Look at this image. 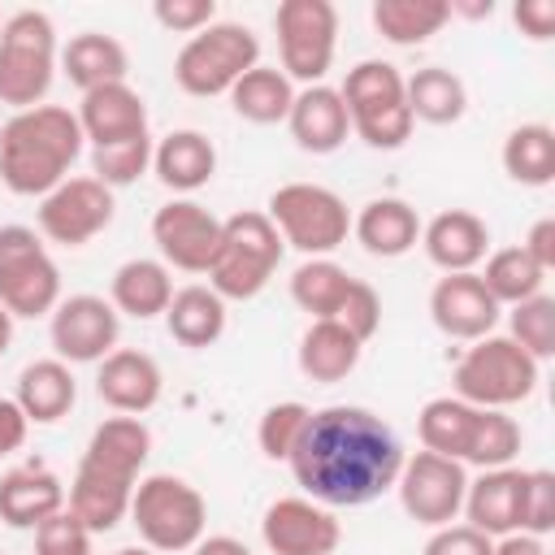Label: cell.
<instances>
[{
	"instance_id": "obj_1",
	"label": "cell",
	"mask_w": 555,
	"mask_h": 555,
	"mask_svg": "<svg viewBox=\"0 0 555 555\" xmlns=\"http://www.w3.org/2000/svg\"><path fill=\"white\" fill-rule=\"evenodd\" d=\"M403 460L399 434L377 412L334 403L308 416L286 464L304 499L321 507H364L395 490Z\"/></svg>"
},
{
	"instance_id": "obj_2",
	"label": "cell",
	"mask_w": 555,
	"mask_h": 555,
	"mask_svg": "<svg viewBox=\"0 0 555 555\" xmlns=\"http://www.w3.org/2000/svg\"><path fill=\"white\" fill-rule=\"evenodd\" d=\"M82 126L78 113L61 104L22 108L0 126V182L13 195H48L56 191L74 160L82 156Z\"/></svg>"
},
{
	"instance_id": "obj_3",
	"label": "cell",
	"mask_w": 555,
	"mask_h": 555,
	"mask_svg": "<svg viewBox=\"0 0 555 555\" xmlns=\"http://www.w3.org/2000/svg\"><path fill=\"white\" fill-rule=\"evenodd\" d=\"M56 26L39 9H22L0 26V104L39 108L56 78Z\"/></svg>"
},
{
	"instance_id": "obj_4",
	"label": "cell",
	"mask_w": 555,
	"mask_h": 555,
	"mask_svg": "<svg viewBox=\"0 0 555 555\" xmlns=\"http://www.w3.org/2000/svg\"><path fill=\"white\" fill-rule=\"evenodd\" d=\"M538 373L542 364L529 351H520L507 334H486L455 360L451 395L473 408L507 412L512 403H525L538 390Z\"/></svg>"
},
{
	"instance_id": "obj_5",
	"label": "cell",
	"mask_w": 555,
	"mask_h": 555,
	"mask_svg": "<svg viewBox=\"0 0 555 555\" xmlns=\"http://www.w3.org/2000/svg\"><path fill=\"white\" fill-rule=\"evenodd\" d=\"M130 525L139 529L143 546L156 555L191 551L204 538L208 503L186 477L152 473V477H139V486L130 494Z\"/></svg>"
},
{
	"instance_id": "obj_6",
	"label": "cell",
	"mask_w": 555,
	"mask_h": 555,
	"mask_svg": "<svg viewBox=\"0 0 555 555\" xmlns=\"http://www.w3.org/2000/svg\"><path fill=\"white\" fill-rule=\"evenodd\" d=\"M351 130L377 147V152H395L412 139V113H408V91H403V74L390 61H360L356 69H347L343 87H338Z\"/></svg>"
},
{
	"instance_id": "obj_7",
	"label": "cell",
	"mask_w": 555,
	"mask_h": 555,
	"mask_svg": "<svg viewBox=\"0 0 555 555\" xmlns=\"http://www.w3.org/2000/svg\"><path fill=\"white\" fill-rule=\"evenodd\" d=\"M282 234L269 212H234L221 221V251L208 269V286L221 299H256L282 264Z\"/></svg>"
},
{
	"instance_id": "obj_8",
	"label": "cell",
	"mask_w": 555,
	"mask_h": 555,
	"mask_svg": "<svg viewBox=\"0 0 555 555\" xmlns=\"http://www.w3.org/2000/svg\"><path fill=\"white\" fill-rule=\"evenodd\" d=\"M256 65H260L256 30L243 22H212L199 35H191L173 56V82L186 95L212 100V95H230V87Z\"/></svg>"
},
{
	"instance_id": "obj_9",
	"label": "cell",
	"mask_w": 555,
	"mask_h": 555,
	"mask_svg": "<svg viewBox=\"0 0 555 555\" xmlns=\"http://www.w3.org/2000/svg\"><path fill=\"white\" fill-rule=\"evenodd\" d=\"M269 221L278 225L282 243L304 251L308 260L330 256L351 234V212L338 191L317 182H286L269 195Z\"/></svg>"
},
{
	"instance_id": "obj_10",
	"label": "cell",
	"mask_w": 555,
	"mask_h": 555,
	"mask_svg": "<svg viewBox=\"0 0 555 555\" xmlns=\"http://www.w3.org/2000/svg\"><path fill=\"white\" fill-rule=\"evenodd\" d=\"M0 304L9 317H52L61 304V269L30 225H0Z\"/></svg>"
},
{
	"instance_id": "obj_11",
	"label": "cell",
	"mask_w": 555,
	"mask_h": 555,
	"mask_svg": "<svg viewBox=\"0 0 555 555\" xmlns=\"http://www.w3.org/2000/svg\"><path fill=\"white\" fill-rule=\"evenodd\" d=\"M282 74L291 82L317 87L325 82L338 48V9L330 0H282L273 13Z\"/></svg>"
},
{
	"instance_id": "obj_12",
	"label": "cell",
	"mask_w": 555,
	"mask_h": 555,
	"mask_svg": "<svg viewBox=\"0 0 555 555\" xmlns=\"http://www.w3.org/2000/svg\"><path fill=\"white\" fill-rule=\"evenodd\" d=\"M399 503L416 525L442 529L455 525L460 507H464V490H468V468L460 460L434 455V451H416L403 460L399 468Z\"/></svg>"
},
{
	"instance_id": "obj_13",
	"label": "cell",
	"mask_w": 555,
	"mask_h": 555,
	"mask_svg": "<svg viewBox=\"0 0 555 555\" xmlns=\"http://www.w3.org/2000/svg\"><path fill=\"white\" fill-rule=\"evenodd\" d=\"M35 221H39V234L48 243L82 247L100 230H108V221H113V191L100 178H91V173L65 178L56 191H48L39 199Z\"/></svg>"
},
{
	"instance_id": "obj_14",
	"label": "cell",
	"mask_w": 555,
	"mask_h": 555,
	"mask_svg": "<svg viewBox=\"0 0 555 555\" xmlns=\"http://www.w3.org/2000/svg\"><path fill=\"white\" fill-rule=\"evenodd\" d=\"M48 338L65 364H100L108 351H117L121 317L104 295H69L52 308Z\"/></svg>"
},
{
	"instance_id": "obj_15",
	"label": "cell",
	"mask_w": 555,
	"mask_h": 555,
	"mask_svg": "<svg viewBox=\"0 0 555 555\" xmlns=\"http://www.w3.org/2000/svg\"><path fill=\"white\" fill-rule=\"evenodd\" d=\"M152 243L165 264L182 273H208L221 251V221L191 195L169 199L152 217Z\"/></svg>"
},
{
	"instance_id": "obj_16",
	"label": "cell",
	"mask_w": 555,
	"mask_h": 555,
	"mask_svg": "<svg viewBox=\"0 0 555 555\" xmlns=\"http://www.w3.org/2000/svg\"><path fill=\"white\" fill-rule=\"evenodd\" d=\"M260 538L273 555H334L343 542V525L334 520L330 507L304 494H286L264 507Z\"/></svg>"
},
{
	"instance_id": "obj_17",
	"label": "cell",
	"mask_w": 555,
	"mask_h": 555,
	"mask_svg": "<svg viewBox=\"0 0 555 555\" xmlns=\"http://www.w3.org/2000/svg\"><path fill=\"white\" fill-rule=\"evenodd\" d=\"M503 308L494 304V295L481 286L477 273H442L429 291V321L460 343H477L486 334H494Z\"/></svg>"
},
{
	"instance_id": "obj_18",
	"label": "cell",
	"mask_w": 555,
	"mask_h": 555,
	"mask_svg": "<svg viewBox=\"0 0 555 555\" xmlns=\"http://www.w3.org/2000/svg\"><path fill=\"white\" fill-rule=\"evenodd\" d=\"M160 364L147 356V351H134V347H117L100 360V373H95V395L117 412V416H143L156 408L160 399Z\"/></svg>"
},
{
	"instance_id": "obj_19",
	"label": "cell",
	"mask_w": 555,
	"mask_h": 555,
	"mask_svg": "<svg viewBox=\"0 0 555 555\" xmlns=\"http://www.w3.org/2000/svg\"><path fill=\"white\" fill-rule=\"evenodd\" d=\"M421 247L442 273H477L490 256V230L468 208H442L421 225Z\"/></svg>"
},
{
	"instance_id": "obj_20",
	"label": "cell",
	"mask_w": 555,
	"mask_h": 555,
	"mask_svg": "<svg viewBox=\"0 0 555 555\" xmlns=\"http://www.w3.org/2000/svg\"><path fill=\"white\" fill-rule=\"evenodd\" d=\"M78 126L91 147L126 143V139L147 134V104L130 82H108V87H95L82 95Z\"/></svg>"
},
{
	"instance_id": "obj_21",
	"label": "cell",
	"mask_w": 555,
	"mask_h": 555,
	"mask_svg": "<svg viewBox=\"0 0 555 555\" xmlns=\"http://www.w3.org/2000/svg\"><path fill=\"white\" fill-rule=\"evenodd\" d=\"M286 130H291V139H295L304 152L330 156V152H338V147L347 143L351 117H347L343 95H338L334 87L317 82V87L295 91V104H291V113H286Z\"/></svg>"
},
{
	"instance_id": "obj_22",
	"label": "cell",
	"mask_w": 555,
	"mask_h": 555,
	"mask_svg": "<svg viewBox=\"0 0 555 555\" xmlns=\"http://www.w3.org/2000/svg\"><path fill=\"white\" fill-rule=\"evenodd\" d=\"M139 481L130 477H117L108 468H95L87 460H78V473L69 481V494H65V507L91 529V533H108L117 529L126 516H130V494H134Z\"/></svg>"
},
{
	"instance_id": "obj_23",
	"label": "cell",
	"mask_w": 555,
	"mask_h": 555,
	"mask_svg": "<svg viewBox=\"0 0 555 555\" xmlns=\"http://www.w3.org/2000/svg\"><path fill=\"white\" fill-rule=\"evenodd\" d=\"M520 490H525V468H486L477 481L464 490V525L481 529L486 538H503L520 529Z\"/></svg>"
},
{
	"instance_id": "obj_24",
	"label": "cell",
	"mask_w": 555,
	"mask_h": 555,
	"mask_svg": "<svg viewBox=\"0 0 555 555\" xmlns=\"http://www.w3.org/2000/svg\"><path fill=\"white\" fill-rule=\"evenodd\" d=\"M65 507V486L43 464H22L0 477V520L9 529H39Z\"/></svg>"
},
{
	"instance_id": "obj_25",
	"label": "cell",
	"mask_w": 555,
	"mask_h": 555,
	"mask_svg": "<svg viewBox=\"0 0 555 555\" xmlns=\"http://www.w3.org/2000/svg\"><path fill=\"white\" fill-rule=\"evenodd\" d=\"M351 234L356 243L377 256V260H399L408 256L416 243H421V217L408 199H395V195H382V199H369L356 217H351Z\"/></svg>"
},
{
	"instance_id": "obj_26",
	"label": "cell",
	"mask_w": 555,
	"mask_h": 555,
	"mask_svg": "<svg viewBox=\"0 0 555 555\" xmlns=\"http://www.w3.org/2000/svg\"><path fill=\"white\" fill-rule=\"evenodd\" d=\"M152 173L169 191L191 195V191H199V186L212 182V173H217V147L199 130H169L165 139L152 143Z\"/></svg>"
},
{
	"instance_id": "obj_27",
	"label": "cell",
	"mask_w": 555,
	"mask_h": 555,
	"mask_svg": "<svg viewBox=\"0 0 555 555\" xmlns=\"http://www.w3.org/2000/svg\"><path fill=\"white\" fill-rule=\"evenodd\" d=\"M169 299H173V278H169L165 260L134 256V260L117 264L113 282H108V304L117 308V317L152 321V317H165Z\"/></svg>"
},
{
	"instance_id": "obj_28",
	"label": "cell",
	"mask_w": 555,
	"mask_h": 555,
	"mask_svg": "<svg viewBox=\"0 0 555 555\" xmlns=\"http://www.w3.org/2000/svg\"><path fill=\"white\" fill-rule=\"evenodd\" d=\"M61 69L65 78L87 95L95 87H108V82H126L130 74V52L121 39L104 35V30H82L74 35L65 48H61Z\"/></svg>"
},
{
	"instance_id": "obj_29",
	"label": "cell",
	"mask_w": 555,
	"mask_h": 555,
	"mask_svg": "<svg viewBox=\"0 0 555 555\" xmlns=\"http://www.w3.org/2000/svg\"><path fill=\"white\" fill-rule=\"evenodd\" d=\"M360 351H364V343L347 325H338L334 317L330 321H312L304 330V338H299V373L308 382H317V386H334V382L356 373Z\"/></svg>"
},
{
	"instance_id": "obj_30",
	"label": "cell",
	"mask_w": 555,
	"mask_h": 555,
	"mask_svg": "<svg viewBox=\"0 0 555 555\" xmlns=\"http://www.w3.org/2000/svg\"><path fill=\"white\" fill-rule=\"evenodd\" d=\"M74 399H78V382H74V373H69V364L65 360H35V364H26L22 373H17V395H13V403L22 408V416L30 421V425H52V421H61L69 408H74Z\"/></svg>"
},
{
	"instance_id": "obj_31",
	"label": "cell",
	"mask_w": 555,
	"mask_h": 555,
	"mask_svg": "<svg viewBox=\"0 0 555 555\" xmlns=\"http://www.w3.org/2000/svg\"><path fill=\"white\" fill-rule=\"evenodd\" d=\"M147 455H152V429L139 416H108V421H100L91 429L87 451H82L87 464L108 468V473L130 477V481H139Z\"/></svg>"
},
{
	"instance_id": "obj_32",
	"label": "cell",
	"mask_w": 555,
	"mask_h": 555,
	"mask_svg": "<svg viewBox=\"0 0 555 555\" xmlns=\"http://www.w3.org/2000/svg\"><path fill=\"white\" fill-rule=\"evenodd\" d=\"M165 325L182 347H212L225 334V299L212 286H182L165 308Z\"/></svg>"
},
{
	"instance_id": "obj_33",
	"label": "cell",
	"mask_w": 555,
	"mask_h": 555,
	"mask_svg": "<svg viewBox=\"0 0 555 555\" xmlns=\"http://www.w3.org/2000/svg\"><path fill=\"white\" fill-rule=\"evenodd\" d=\"M408 91V113L412 121H429V126H451L464 117L468 108V87L460 74L442 69V65H425L412 78H403Z\"/></svg>"
},
{
	"instance_id": "obj_34",
	"label": "cell",
	"mask_w": 555,
	"mask_h": 555,
	"mask_svg": "<svg viewBox=\"0 0 555 555\" xmlns=\"http://www.w3.org/2000/svg\"><path fill=\"white\" fill-rule=\"evenodd\" d=\"M477 412L473 403L455 399V395H438L429 399L421 412H416V434H421V451H434V455H447V460H460L468 455V438H473V425H477Z\"/></svg>"
},
{
	"instance_id": "obj_35",
	"label": "cell",
	"mask_w": 555,
	"mask_h": 555,
	"mask_svg": "<svg viewBox=\"0 0 555 555\" xmlns=\"http://www.w3.org/2000/svg\"><path fill=\"white\" fill-rule=\"evenodd\" d=\"M451 22L447 0H373V26L395 48L429 43Z\"/></svg>"
},
{
	"instance_id": "obj_36",
	"label": "cell",
	"mask_w": 555,
	"mask_h": 555,
	"mask_svg": "<svg viewBox=\"0 0 555 555\" xmlns=\"http://www.w3.org/2000/svg\"><path fill=\"white\" fill-rule=\"evenodd\" d=\"M230 104L243 121L273 126V121H286V113L295 104V82L278 65H256L230 87Z\"/></svg>"
},
{
	"instance_id": "obj_37",
	"label": "cell",
	"mask_w": 555,
	"mask_h": 555,
	"mask_svg": "<svg viewBox=\"0 0 555 555\" xmlns=\"http://www.w3.org/2000/svg\"><path fill=\"white\" fill-rule=\"evenodd\" d=\"M503 173L520 186L555 182V130L546 121H525L503 139Z\"/></svg>"
},
{
	"instance_id": "obj_38",
	"label": "cell",
	"mask_w": 555,
	"mask_h": 555,
	"mask_svg": "<svg viewBox=\"0 0 555 555\" xmlns=\"http://www.w3.org/2000/svg\"><path fill=\"white\" fill-rule=\"evenodd\" d=\"M347 286H351V273H347L343 264H334L330 256L304 260V264L291 273V299H295L312 321L338 317V308H343V299H347Z\"/></svg>"
},
{
	"instance_id": "obj_39",
	"label": "cell",
	"mask_w": 555,
	"mask_h": 555,
	"mask_svg": "<svg viewBox=\"0 0 555 555\" xmlns=\"http://www.w3.org/2000/svg\"><path fill=\"white\" fill-rule=\"evenodd\" d=\"M477 278H481V286L494 295L499 308H512V304H520V299H529V295H538V291L546 286V273L525 256L520 243L490 251V256H486V269H481Z\"/></svg>"
},
{
	"instance_id": "obj_40",
	"label": "cell",
	"mask_w": 555,
	"mask_h": 555,
	"mask_svg": "<svg viewBox=\"0 0 555 555\" xmlns=\"http://www.w3.org/2000/svg\"><path fill=\"white\" fill-rule=\"evenodd\" d=\"M520 425L516 416L499 412V408H481L477 412V425H473V438H468V455H464V468H512V460L520 455Z\"/></svg>"
},
{
	"instance_id": "obj_41",
	"label": "cell",
	"mask_w": 555,
	"mask_h": 555,
	"mask_svg": "<svg viewBox=\"0 0 555 555\" xmlns=\"http://www.w3.org/2000/svg\"><path fill=\"white\" fill-rule=\"evenodd\" d=\"M507 338L520 351H529L538 364L551 360L555 356V299L546 291H538V295L512 304L507 308Z\"/></svg>"
},
{
	"instance_id": "obj_42",
	"label": "cell",
	"mask_w": 555,
	"mask_h": 555,
	"mask_svg": "<svg viewBox=\"0 0 555 555\" xmlns=\"http://www.w3.org/2000/svg\"><path fill=\"white\" fill-rule=\"evenodd\" d=\"M147 169H152V134L108 143V147H91V178H100L108 191L139 182Z\"/></svg>"
},
{
	"instance_id": "obj_43",
	"label": "cell",
	"mask_w": 555,
	"mask_h": 555,
	"mask_svg": "<svg viewBox=\"0 0 555 555\" xmlns=\"http://www.w3.org/2000/svg\"><path fill=\"white\" fill-rule=\"evenodd\" d=\"M308 416H312V408H304V403H295V399H282V403L264 408V416H260V425H256L260 451H264L269 460H291V451H295V442H299Z\"/></svg>"
},
{
	"instance_id": "obj_44",
	"label": "cell",
	"mask_w": 555,
	"mask_h": 555,
	"mask_svg": "<svg viewBox=\"0 0 555 555\" xmlns=\"http://www.w3.org/2000/svg\"><path fill=\"white\" fill-rule=\"evenodd\" d=\"M555 529V473L551 468H525L520 490V533L546 538Z\"/></svg>"
},
{
	"instance_id": "obj_45",
	"label": "cell",
	"mask_w": 555,
	"mask_h": 555,
	"mask_svg": "<svg viewBox=\"0 0 555 555\" xmlns=\"http://www.w3.org/2000/svg\"><path fill=\"white\" fill-rule=\"evenodd\" d=\"M35 555H91V529L69 507H61L35 529Z\"/></svg>"
},
{
	"instance_id": "obj_46",
	"label": "cell",
	"mask_w": 555,
	"mask_h": 555,
	"mask_svg": "<svg viewBox=\"0 0 555 555\" xmlns=\"http://www.w3.org/2000/svg\"><path fill=\"white\" fill-rule=\"evenodd\" d=\"M334 321H338V325H347L360 343H369V338L382 330V295H377L369 282L351 278L347 299H343V308H338V317H334Z\"/></svg>"
},
{
	"instance_id": "obj_47",
	"label": "cell",
	"mask_w": 555,
	"mask_h": 555,
	"mask_svg": "<svg viewBox=\"0 0 555 555\" xmlns=\"http://www.w3.org/2000/svg\"><path fill=\"white\" fill-rule=\"evenodd\" d=\"M152 17L173 35H199L217 22V0H156Z\"/></svg>"
},
{
	"instance_id": "obj_48",
	"label": "cell",
	"mask_w": 555,
	"mask_h": 555,
	"mask_svg": "<svg viewBox=\"0 0 555 555\" xmlns=\"http://www.w3.org/2000/svg\"><path fill=\"white\" fill-rule=\"evenodd\" d=\"M490 551H494V538H486L473 525H442L421 546V555H490Z\"/></svg>"
},
{
	"instance_id": "obj_49",
	"label": "cell",
	"mask_w": 555,
	"mask_h": 555,
	"mask_svg": "<svg viewBox=\"0 0 555 555\" xmlns=\"http://www.w3.org/2000/svg\"><path fill=\"white\" fill-rule=\"evenodd\" d=\"M512 17H516L520 35L533 43H546L555 35V0H520L512 9Z\"/></svg>"
},
{
	"instance_id": "obj_50",
	"label": "cell",
	"mask_w": 555,
	"mask_h": 555,
	"mask_svg": "<svg viewBox=\"0 0 555 555\" xmlns=\"http://www.w3.org/2000/svg\"><path fill=\"white\" fill-rule=\"evenodd\" d=\"M525 256L542 269V273H551L555 269V217H538L533 225H529V234H525Z\"/></svg>"
},
{
	"instance_id": "obj_51",
	"label": "cell",
	"mask_w": 555,
	"mask_h": 555,
	"mask_svg": "<svg viewBox=\"0 0 555 555\" xmlns=\"http://www.w3.org/2000/svg\"><path fill=\"white\" fill-rule=\"evenodd\" d=\"M26 429H30V421L22 416V408L13 399H0V455L17 451L26 442Z\"/></svg>"
},
{
	"instance_id": "obj_52",
	"label": "cell",
	"mask_w": 555,
	"mask_h": 555,
	"mask_svg": "<svg viewBox=\"0 0 555 555\" xmlns=\"http://www.w3.org/2000/svg\"><path fill=\"white\" fill-rule=\"evenodd\" d=\"M490 555H546V542L542 538H533V533H503V538H494V551Z\"/></svg>"
},
{
	"instance_id": "obj_53",
	"label": "cell",
	"mask_w": 555,
	"mask_h": 555,
	"mask_svg": "<svg viewBox=\"0 0 555 555\" xmlns=\"http://www.w3.org/2000/svg\"><path fill=\"white\" fill-rule=\"evenodd\" d=\"M191 555H251V551L238 538H230V533H212V538H199L191 546Z\"/></svg>"
},
{
	"instance_id": "obj_54",
	"label": "cell",
	"mask_w": 555,
	"mask_h": 555,
	"mask_svg": "<svg viewBox=\"0 0 555 555\" xmlns=\"http://www.w3.org/2000/svg\"><path fill=\"white\" fill-rule=\"evenodd\" d=\"M9 343H13V317H9V308L0 304V356L9 351Z\"/></svg>"
},
{
	"instance_id": "obj_55",
	"label": "cell",
	"mask_w": 555,
	"mask_h": 555,
	"mask_svg": "<svg viewBox=\"0 0 555 555\" xmlns=\"http://www.w3.org/2000/svg\"><path fill=\"white\" fill-rule=\"evenodd\" d=\"M113 555H156V551H147V546H121V551H113Z\"/></svg>"
},
{
	"instance_id": "obj_56",
	"label": "cell",
	"mask_w": 555,
	"mask_h": 555,
	"mask_svg": "<svg viewBox=\"0 0 555 555\" xmlns=\"http://www.w3.org/2000/svg\"><path fill=\"white\" fill-rule=\"evenodd\" d=\"M0 26H4V17H0Z\"/></svg>"
}]
</instances>
